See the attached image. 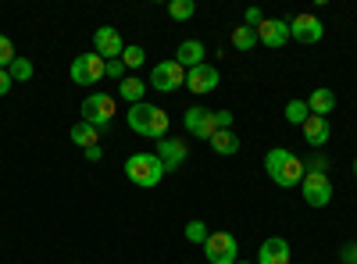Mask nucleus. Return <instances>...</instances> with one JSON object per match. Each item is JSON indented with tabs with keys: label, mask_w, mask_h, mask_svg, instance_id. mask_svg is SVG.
<instances>
[{
	"label": "nucleus",
	"mask_w": 357,
	"mask_h": 264,
	"mask_svg": "<svg viewBox=\"0 0 357 264\" xmlns=\"http://www.w3.org/2000/svg\"><path fill=\"white\" fill-rule=\"evenodd\" d=\"M232 47L236 50H254L257 47V33H254L250 25H236L232 29Z\"/></svg>",
	"instance_id": "22"
},
{
	"label": "nucleus",
	"mask_w": 357,
	"mask_h": 264,
	"mask_svg": "<svg viewBox=\"0 0 357 264\" xmlns=\"http://www.w3.org/2000/svg\"><path fill=\"white\" fill-rule=\"evenodd\" d=\"M8 75H11L15 82H29V79H33V61H29V57H15L11 68H8Z\"/></svg>",
	"instance_id": "24"
},
{
	"label": "nucleus",
	"mask_w": 357,
	"mask_h": 264,
	"mask_svg": "<svg viewBox=\"0 0 357 264\" xmlns=\"http://www.w3.org/2000/svg\"><path fill=\"white\" fill-rule=\"evenodd\" d=\"M126 122H129V129H132L136 136H146V139H165V136H168V125H172L168 111L158 107V104H146V100L129 107Z\"/></svg>",
	"instance_id": "2"
},
{
	"label": "nucleus",
	"mask_w": 357,
	"mask_h": 264,
	"mask_svg": "<svg viewBox=\"0 0 357 264\" xmlns=\"http://www.w3.org/2000/svg\"><path fill=\"white\" fill-rule=\"evenodd\" d=\"M68 136H72L75 146H82V150H89V146H97V143H100V132H97L93 125H86V122H75Z\"/></svg>",
	"instance_id": "21"
},
{
	"label": "nucleus",
	"mask_w": 357,
	"mask_h": 264,
	"mask_svg": "<svg viewBox=\"0 0 357 264\" xmlns=\"http://www.w3.org/2000/svg\"><path fill=\"white\" fill-rule=\"evenodd\" d=\"M82 154H86V161H93V164L104 157V150H100V146H89V150H82Z\"/></svg>",
	"instance_id": "34"
},
{
	"label": "nucleus",
	"mask_w": 357,
	"mask_h": 264,
	"mask_svg": "<svg viewBox=\"0 0 357 264\" xmlns=\"http://www.w3.org/2000/svg\"><path fill=\"white\" fill-rule=\"evenodd\" d=\"M15 86V79L8 75V68H0V97H8V90Z\"/></svg>",
	"instance_id": "31"
},
{
	"label": "nucleus",
	"mask_w": 357,
	"mask_h": 264,
	"mask_svg": "<svg viewBox=\"0 0 357 264\" xmlns=\"http://www.w3.org/2000/svg\"><path fill=\"white\" fill-rule=\"evenodd\" d=\"M68 75L79 86H97L104 79V57L100 54H79L72 61V68H68Z\"/></svg>",
	"instance_id": "8"
},
{
	"label": "nucleus",
	"mask_w": 357,
	"mask_h": 264,
	"mask_svg": "<svg viewBox=\"0 0 357 264\" xmlns=\"http://www.w3.org/2000/svg\"><path fill=\"white\" fill-rule=\"evenodd\" d=\"M264 22V15H261V8H247L243 11V25H250V29H257Z\"/></svg>",
	"instance_id": "30"
},
{
	"label": "nucleus",
	"mask_w": 357,
	"mask_h": 264,
	"mask_svg": "<svg viewBox=\"0 0 357 264\" xmlns=\"http://www.w3.org/2000/svg\"><path fill=\"white\" fill-rule=\"evenodd\" d=\"M122 33L118 29H111V25H104V29H97L93 33V54H100L104 61H114V57H122Z\"/></svg>",
	"instance_id": "13"
},
{
	"label": "nucleus",
	"mask_w": 357,
	"mask_h": 264,
	"mask_svg": "<svg viewBox=\"0 0 357 264\" xmlns=\"http://www.w3.org/2000/svg\"><path fill=\"white\" fill-rule=\"evenodd\" d=\"M143 61H146L143 47H126V50H122V65H126V68H139Z\"/></svg>",
	"instance_id": "27"
},
{
	"label": "nucleus",
	"mask_w": 357,
	"mask_h": 264,
	"mask_svg": "<svg viewBox=\"0 0 357 264\" xmlns=\"http://www.w3.org/2000/svg\"><path fill=\"white\" fill-rule=\"evenodd\" d=\"M79 111H82V122L86 125H93L97 132H107L111 122H114V97L111 93H89Z\"/></svg>",
	"instance_id": "5"
},
{
	"label": "nucleus",
	"mask_w": 357,
	"mask_h": 264,
	"mask_svg": "<svg viewBox=\"0 0 357 264\" xmlns=\"http://www.w3.org/2000/svg\"><path fill=\"white\" fill-rule=\"evenodd\" d=\"M307 107H311V114H318V118H325L333 107H336V93L329 90V86H318V90L307 97Z\"/></svg>",
	"instance_id": "18"
},
{
	"label": "nucleus",
	"mask_w": 357,
	"mask_h": 264,
	"mask_svg": "<svg viewBox=\"0 0 357 264\" xmlns=\"http://www.w3.org/2000/svg\"><path fill=\"white\" fill-rule=\"evenodd\" d=\"M301 193H304L307 208H329V203H333V183H329V175L307 171L304 183H301Z\"/></svg>",
	"instance_id": "7"
},
{
	"label": "nucleus",
	"mask_w": 357,
	"mask_h": 264,
	"mask_svg": "<svg viewBox=\"0 0 357 264\" xmlns=\"http://www.w3.org/2000/svg\"><path fill=\"white\" fill-rule=\"evenodd\" d=\"M354 179H357V161H354Z\"/></svg>",
	"instance_id": "36"
},
{
	"label": "nucleus",
	"mask_w": 357,
	"mask_h": 264,
	"mask_svg": "<svg viewBox=\"0 0 357 264\" xmlns=\"http://www.w3.org/2000/svg\"><path fill=\"white\" fill-rule=\"evenodd\" d=\"M104 79H114V82H122V79H126L122 57H114V61H104Z\"/></svg>",
	"instance_id": "28"
},
{
	"label": "nucleus",
	"mask_w": 357,
	"mask_h": 264,
	"mask_svg": "<svg viewBox=\"0 0 357 264\" xmlns=\"http://www.w3.org/2000/svg\"><path fill=\"white\" fill-rule=\"evenodd\" d=\"M168 15H172L175 22H186V18L197 15V4H193V0H172V4H168Z\"/></svg>",
	"instance_id": "25"
},
{
	"label": "nucleus",
	"mask_w": 357,
	"mask_h": 264,
	"mask_svg": "<svg viewBox=\"0 0 357 264\" xmlns=\"http://www.w3.org/2000/svg\"><path fill=\"white\" fill-rule=\"evenodd\" d=\"M343 264H357V243H350V247H343Z\"/></svg>",
	"instance_id": "32"
},
{
	"label": "nucleus",
	"mask_w": 357,
	"mask_h": 264,
	"mask_svg": "<svg viewBox=\"0 0 357 264\" xmlns=\"http://www.w3.org/2000/svg\"><path fill=\"white\" fill-rule=\"evenodd\" d=\"M254 33H257V43L275 50V47H286L289 43V22L286 18H264Z\"/></svg>",
	"instance_id": "11"
},
{
	"label": "nucleus",
	"mask_w": 357,
	"mask_h": 264,
	"mask_svg": "<svg viewBox=\"0 0 357 264\" xmlns=\"http://www.w3.org/2000/svg\"><path fill=\"white\" fill-rule=\"evenodd\" d=\"M301 129H304V143H307V146H314V150H321V146L329 143V136H333L329 118H318V114H311V118H307Z\"/></svg>",
	"instance_id": "16"
},
{
	"label": "nucleus",
	"mask_w": 357,
	"mask_h": 264,
	"mask_svg": "<svg viewBox=\"0 0 357 264\" xmlns=\"http://www.w3.org/2000/svg\"><path fill=\"white\" fill-rule=\"evenodd\" d=\"M154 154L161 157L165 171H175L178 164L190 157V146H186V143H178V139H172V136H165V139H158V150H154Z\"/></svg>",
	"instance_id": "15"
},
{
	"label": "nucleus",
	"mask_w": 357,
	"mask_h": 264,
	"mask_svg": "<svg viewBox=\"0 0 357 264\" xmlns=\"http://www.w3.org/2000/svg\"><path fill=\"white\" fill-rule=\"evenodd\" d=\"M236 264H254V261H236Z\"/></svg>",
	"instance_id": "35"
},
{
	"label": "nucleus",
	"mask_w": 357,
	"mask_h": 264,
	"mask_svg": "<svg viewBox=\"0 0 357 264\" xmlns=\"http://www.w3.org/2000/svg\"><path fill=\"white\" fill-rule=\"evenodd\" d=\"M307 118H311L307 100H289V104H286V122H289V125H304Z\"/></svg>",
	"instance_id": "23"
},
{
	"label": "nucleus",
	"mask_w": 357,
	"mask_h": 264,
	"mask_svg": "<svg viewBox=\"0 0 357 264\" xmlns=\"http://www.w3.org/2000/svg\"><path fill=\"white\" fill-rule=\"evenodd\" d=\"M207 236H211V232H207V225H204L200 218H193V222H186V240H190V243H197V247H204V243H207Z\"/></svg>",
	"instance_id": "26"
},
{
	"label": "nucleus",
	"mask_w": 357,
	"mask_h": 264,
	"mask_svg": "<svg viewBox=\"0 0 357 264\" xmlns=\"http://www.w3.org/2000/svg\"><path fill=\"white\" fill-rule=\"evenodd\" d=\"M204 254H207V264H236V261H240V243H236L232 232L218 228V232L207 236Z\"/></svg>",
	"instance_id": "6"
},
{
	"label": "nucleus",
	"mask_w": 357,
	"mask_h": 264,
	"mask_svg": "<svg viewBox=\"0 0 357 264\" xmlns=\"http://www.w3.org/2000/svg\"><path fill=\"white\" fill-rule=\"evenodd\" d=\"M264 171H268V179H272L275 186L282 189H293V186H301L304 183V161L296 157L293 150H286V146H272V150L264 154Z\"/></svg>",
	"instance_id": "1"
},
{
	"label": "nucleus",
	"mask_w": 357,
	"mask_h": 264,
	"mask_svg": "<svg viewBox=\"0 0 357 264\" xmlns=\"http://www.w3.org/2000/svg\"><path fill=\"white\" fill-rule=\"evenodd\" d=\"M218 82H222L218 68H215V65H207V61L186 72V86H190L193 93H200V97H204V93H215V90H218Z\"/></svg>",
	"instance_id": "12"
},
{
	"label": "nucleus",
	"mask_w": 357,
	"mask_h": 264,
	"mask_svg": "<svg viewBox=\"0 0 357 264\" xmlns=\"http://www.w3.org/2000/svg\"><path fill=\"white\" fill-rule=\"evenodd\" d=\"M204 57H207V50H204L200 40H183V43H178V50H175V61L183 65L186 72L197 68V65H204Z\"/></svg>",
	"instance_id": "17"
},
{
	"label": "nucleus",
	"mask_w": 357,
	"mask_h": 264,
	"mask_svg": "<svg viewBox=\"0 0 357 264\" xmlns=\"http://www.w3.org/2000/svg\"><path fill=\"white\" fill-rule=\"evenodd\" d=\"M325 36V25H321V18L318 15H293V22H289V40H296V43H318Z\"/></svg>",
	"instance_id": "10"
},
{
	"label": "nucleus",
	"mask_w": 357,
	"mask_h": 264,
	"mask_svg": "<svg viewBox=\"0 0 357 264\" xmlns=\"http://www.w3.org/2000/svg\"><path fill=\"white\" fill-rule=\"evenodd\" d=\"M183 125H186L190 136L211 143L215 132L232 129V111H207V107H197V104H193V107H186V114H183Z\"/></svg>",
	"instance_id": "3"
},
{
	"label": "nucleus",
	"mask_w": 357,
	"mask_h": 264,
	"mask_svg": "<svg viewBox=\"0 0 357 264\" xmlns=\"http://www.w3.org/2000/svg\"><path fill=\"white\" fill-rule=\"evenodd\" d=\"M11 61H15V43L0 36V68H11Z\"/></svg>",
	"instance_id": "29"
},
{
	"label": "nucleus",
	"mask_w": 357,
	"mask_h": 264,
	"mask_svg": "<svg viewBox=\"0 0 357 264\" xmlns=\"http://www.w3.org/2000/svg\"><path fill=\"white\" fill-rule=\"evenodd\" d=\"M126 175H129V183L132 186H139V189H154V186H161L165 183V164H161V157L154 154V150H139V154H132L129 161H126Z\"/></svg>",
	"instance_id": "4"
},
{
	"label": "nucleus",
	"mask_w": 357,
	"mask_h": 264,
	"mask_svg": "<svg viewBox=\"0 0 357 264\" xmlns=\"http://www.w3.org/2000/svg\"><path fill=\"white\" fill-rule=\"evenodd\" d=\"M304 168H307V171H321V175H325V168H329V161H325V157H314V161H307Z\"/></svg>",
	"instance_id": "33"
},
{
	"label": "nucleus",
	"mask_w": 357,
	"mask_h": 264,
	"mask_svg": "<svg viewBox=\"0 0 357 264\" xmlns=\"http://www.w3.org/2000/svg\"><path fill=\"white\" fill-rule=\"evenodd\" d=\"M211 150H215V154H222V157H232L236 150H240V136H236L232 129L215 132V136H211Z\"/></svg>",
	"instance_id": "20"
},
{
	"label": "nucleus",
	"mask_w": 357,
	"mask_h": 264,
	"mask_svg": "<svg viewBox=\"0 0 357 264\" xmlns=\"http://www.w3.org/2000/svg\"><path fill=\"white\" fill-rule=\"evenodd\" d=\"M254 264H293V250L282 236H268L257 250V261Z\"/></svg>",
	"instance_id": "14"
},
{
	"label": "nucleus",
	"mask_w": 357,
	"mask_h": 264,
	"mask_svg": "<svg viewBox=\"0 0 357 264\" xmlns=\"http://www.w3.org/2000/svg\"><path fill=\"white\" fill-rule=\"evenodd\" d=\"M118 93H122V100L132 107V104H143V97H146V82L143 79H136V75H126L122 82H118Z\"/></svg>",
	"instance_id": "19"
},
{
	"label": "nucleus",
	"mask_w": 357,
	"mask_h": 264,
	"mask_svg": "<svg viewBox=\"0 0 357 264\" xmlns=\"http://www.w3.org/2000/svg\"><path fill=\"white\" fill-rule=\"evenodd\" d=\"M151 86L158 93H172L178 86H186V68L178 61H161V65L151 68Z\"/></svg>",
	"instance_id": "9"
}]
</instances>
